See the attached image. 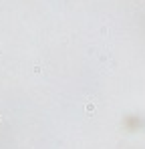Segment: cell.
I'll return each mask as SVG.
<instances>
[{
	"label": "cell",
	"mask_w": 145,
	"mask_h": 149,
	"mask_svg": "<svg viewBox=\"0 0 145 149\" xmlns=\"http://www.w3.org/2000/svg\"><path fill=\"white\" fill-rule=\"evenodd\" d=\"M0 54H2V49H0Z\"/></svg>",
	"instance_id": "cell-3"
},
{
	"label": "cell",
	"mask_w": 145,
	"mask_h": 149,
	"mask_svg": "<svg viewBox=\"0 0 145 149\" xmlns=\"http://www.w3.org/2000/svg\"><path fill=\"white\" fill-rule=\"evenodd\" d=\"M97 107H99L97 99H89V101L85 103V113H87V115H95V113H97Z\"/></svg>",
	"instance_id": "cell-1"
},
{
	"label": "cell",
	"mask_w": 145,
	"mask_h": 149,
	"mask_svg": "<svg viewBox=\"0 0 145 149\" xmlns=\"http://www.w3.org/2000/svg\"><path fill=\"white\" fill-rule=\"evenodd\" d=\"M2 119H4V117H2V113H0V123H2Z\"/></svg>",
	"instance_id": "cell-2"
}]
</instances>
